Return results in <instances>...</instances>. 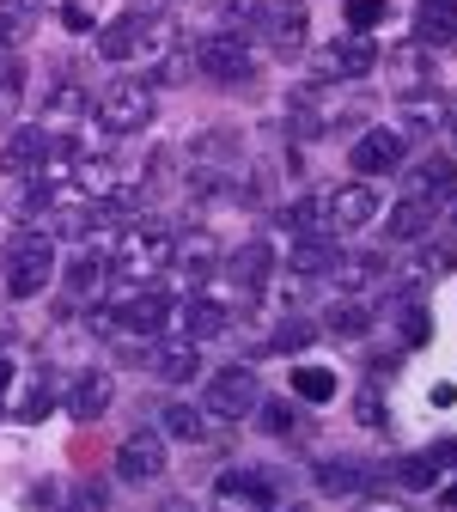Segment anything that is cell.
<instances>
[{
  "label": "cell",
  "mask_w": 457,
  "mask_h": 512,
  "mask_svg": "<svg viewBox=\"0 0 457 512\" xmlns=\"http://www.w3.org/2000/svg\"><path fill=\"white\" fill-rule=\"evenodd\" d=\"M116 476L122 482H159L165 476V433H153V427L128 433L116 445Z\"/></svg>",
  "instance_id": "cell-8"
},
{
  "label": "cell",
  "mask_w": 457,
  "mask_h": 512,
  "mask_svg": "<svg viewBox=\"0 0 457 512\" xmlns=\"http://www.w3.org/2000/svg\"><path fill=\"white\" fill-rule=\"evenodd\" d=\"M159 421H165L171 439H202V433H208V415H202V409H189V403H171Z\"/></svg>",
  "instance_id": "cell-30"
},
{
  "label": "cell",
  "mask_w": 457,
  "mask_h": 512,
  "mask_svg": "<svg viewBox=\"0 0 457 512\" xmlns=\"http://www.w3.org/2000/svg\"><path fill=\"white\" fill-rule=\"evenodd\" d=\"M214 256H220V250H214V238H195V244H183V250H177V269H183L189 281H202V275L214 269Z\"/></svg>",
  "instance_id": "cell-32"
},
{
  "label": "cell",
  "mask_w": 457,
  "mask_h": 512,
  "mask_svg": "<svg viewBox=\"0 0 457 512\" xmlns=\"http://www.w3.org/2000/svg\"><path fill=\"white\" fill-rule=\"evenodd\" d=\"M354 415H360L366 427H384V409H378V397H360V403H354Z\"/></svg>",
  "instance_id": "cell-42"
},
{
  "label": "cell",
  "mask_w": 457,
  "mask_h": 512,
  "mask_svg": "<svg viewBox=\"0 0 457 512\" xmlns=\"http://www.w3.org/2000/svg\"><path fill=\"white\" fill-rule=\"evenodd\" d=\"M7 391H13V360L0 354V403H7Z\"/></svg>",
  "instance_id": "cell-43"
},
{
  "label": "cell",
  "mask_w": 457,
  "mask_h": 512,
  "mask_svg": "<svg viewBox=\"0 0 457 512\" xmlns=\"http://www.w3.org/2000/svg\"><path fill=\"white\" fill-rule=\"evenodd\" d=\"M372 68H378V43H372L366 31L336 37L330 49H323V61H317V74H323V80H366Z\"/></svg>",
  "instance_id": "cell-9"
},
{
  "label": "cell",
  "mask_w": 457,
  "mask_h": 512,
  "mask_svg": "<svg viewBox=\"0 0 457 512\" xmlns=\"http://www.w3.org/2000/svg\"><path fill=\"white\" fill-rule=\"evenodd\" d=\"M330 336H342V342H360L366 330H372V317H366V305H330Z\"/></svg>",
  "instance_id": "cell-28"
},
{
  "label": "cell",
  "mask_w": 457,
  "mask_h": 512,
  "mask_svg": "<svg viewBox=\"0 0 457 512\" xmlns=\"http://www.w3.org/2000/svg\"><path fill=\"white\" fill-rule=\"evenodd\" d=\"M250 409H256V372L250 366L208 372V384H202V415L208 421H244Z\"/></svg>",
  "instance_id": "cell-5"
},
{
  "label": "cell",
  "mask_w": 457,
  "mask_h": 512,
  "mask_svg": "<svg viewBox=\"0 0 457 512\" xmlns=\"http://www.w3.org/2000/svg\"><path fill=\"white\" fill-rule=\"evenodd\" d=\"M49 403H55V384H49V372H43V378H37V391L25 397V409H19V415H25V421H37V415H43Z\"/></svg>",
  "instance_id": "cell-40"
},
{
  "label": "cell",
  "mask_w": 457,
  "mask_h": 512,
  "mask_svg": "<svg viewBox=\"0 0 457 512\" xmlns=\"http://www.w3.org/2000/svg\"><path fill=\"white\" fill-rule=\"evenodd\" d=\"M451 189H457V165L451 159H421V171H415V196H427V202H445L451 196Z\"/></svg>",
  "instance_id": "cell-25"
},
{
  "label": "cell",
  "mask_w": 457,
  "mask_h": 512,
  "mask_svg": "<svg viewBox=\"0 0 457 512\" xmlns=\"http://www.w3.org/2000/svg\"><path fill=\"white\" fill-rule=\"evenodd\" d=\"M336 263H342V238L336 232H293V250H287V269L299 275V281H323V275H336Z\"/></svg>",
  "instance_id": "cell-7"
},
{
  "label": "cell",
  "mask_w": 457,
  "mask_h": 512,
  "mask_svg": "<svg viewBox=\"0 0 457 512\" xmlns=\"http://www.w3.org/2000/svg\"><path fill=\"white\" fill-rule=\"evenodd\" d=\"M153 372H159L165 384H189L195 372H208V366H202V342H189V336H183V342H159V348H153Z\"/></svg>",
  "instance_id": "cell-16"
},
{
  "label": "cell",
  "mask_w": 457,
  "mask_h": 512,
  "mask_svg": "<svg viewBox=\"0 0 457 512\" xmlns=\"http://www.w3.org/2000/svg\"><path fill=\"white\" fill-rule=\"evenodd\" d=\"M214 500L220 506H244V512H269L275 506V482L263 476V470H226L220 482H214Z\"/></svg>",
  "instance_id": "cell-11"
},
{
  "label": "cell",
  "mask_w": 457,
  "mask_h": 512,
  "mask_svg": "<svg viewBox=\"0 0 457 512\" xmlns=\"http://www.w3.org/2000/svg\"><path fill=\"white\" fill-rule=\"evenodd\" d=\"M415 37L427 49H451L457 43V0H427V7L415 13Z\"/></svg>",
  "instance_id": "cell-19"
},
{
  "label": "cell",
  "mask_w": 457,
  "mask_h": 512,
  "mask_svg": "<svg viewBox=\"0 0 457 512\" xmlns=\"http://www.w3.org/2000/svg\"><path fill=\"white\" fill-rule=\"evenodd\" d=\"M348 25H354V31L384 25V0H348Z\"/></svg>",
  "instance_id": "cell-38"
},
{
  "label": "cell",
  "mask_w": 457,
  "mask_h": 512,
  "mask_svg": "<svg viewBox=\"0 0 457 512\" xmlns=\"http://www.w3.org/2000/svg\"><path fill=\"white\" fill-rule=\"evenodd\" d=\"M378 512H397V506H378Z\"/></svg>",
  "instance_id": "cell-46"
},
{
  "label": "cell",
  "mask_w": 457,
  "mask_h": 512,
  "mask_svg": "<svg viewBox=\"0 0 457 512\" xmlns=\"http://www.w3.org/2000/svg\"><path fill=\"white\" fill-rule=\"evenodd\" d=\"M451 458H457V445H445V452H415V458H403V482L409 488H433Z\"/></svg>",
  "instance_id": "cell-26"
},
{
  "label": "cell",
  "mask_w": 457,
  "mask_h": 512,
  "mask_svg": "<svg viewBox=\"0 0 457 512\" xmlns=\"http://www.w3.org/2000/svg\"><path fill=\"white\" fill-rule=\"evenodd\" d=\"M397 330H403V342H409V348H421V342H427V305H421V299H403Z\"/></svg>",
  "instance_id": "cell-33"
},
{
  "label": "cell",
  "mask_w": 457,
  "mask_h": 512,
  "mask_svg": "<svg viewBox=\"0 0 457 512\" xmlns=\"http://www.w3.org/2000/svg\"><path fill=\"white\" fill-rule=\"evenodd\" d=\"M256 31L269 37V49H275V55H299L311 25H305V13H263V25H256Z\"/></svg>",
  "instance_id": "cell-22"
},
{
  "label": "cell",
  "mask_w": 457,
  "mask_h": 512,
  "mask_svg": "<svg viewBox=\"0 0 457 512\" xmlns=\"http://www.w3.org/2000/svg\"><path fill=\"white\" fill-rule=\"evenodd\" d=\"M269 512H305V506H269Z\"/></svg>",
  "instance_id": "cell-45"
},
{
  "label": "cell",
  "mask_w": 457,
  "mask_h": 512,
  "mask_svg": "<svg viewBox=\"0 0 457 512\" xmlns=\"http://www.w3.org/2000/svg\"><path fill=\"white\" fill-rule=\"evenodd\" d=\"M25 31H31V7L25 0H0V49L25 43Z\"/></svg>",
  "instance_id": "cell-31"
},
{
  "label": "cell",
  "mask_w": 457,
  "mask_h": 512,
  "mask_svg": "<svg viewBox=\"0 0 457 512\" xmlns=\"http://www.w3.org/2000/svg\"><path fill=\"white\" fill-rule=\"evenodd\" d=\"M451 269H457V238H445V244H427V250H421V275H433V281H439V275H451Z\"/></svg>",
  "instance_id": "cell-35"
},
{
  "label": "cell",
  "mask_w": 457,
  "mask_h": 512,
  "mask_svg": "<svg viewBox=\"0 0 457 512\" xmlns=\"http://www.w3.org/2000/svg\"><path fill=\"white\" fill-rule=\"evenodd\" d=\"M293 397H299V403H330V397H336V372H323V366H293Z\"/></svg>",
  "instance_id": "cell-27"
},
{
  "label": "cell",
  "mask_w": 457,
  "mask_h": 512,
  "mask_svg": "<svg viewBox=\"0 0 457 512\" xmlns=\"http://www.w3.org/2000/svg\"><path fill=\"white\" fill-rule=\"evenodd\" d=\"M348 165L360 177H390L403 165V128H366V135L354 141V153H348Z\"/></svg>",
  "instance_id": "cell-10"
},
{
  "label": "cell",
  "mask_w": 457,
  "mask_h": 512,
  "mask_svg": "<svg viewBox=\"0 0 457 512\" xmlns=\"http://www.w3.org/2000/svg\"><path fill=\"white\" fill-rule=\"evenodd\" d=\"M86 110H92V92H86L80 80H55V92H49V104H43V128H61V122L86 116Z\"/></svg>",
  "instance_id": "cell-21"
},
{
  "label": "cell",
  "mask_w": 457,
  "mask_h": 512,
  "mask_svg": "<svg viewBox=\"0 0 457 512\" xmlns=\"http://www.w3.org/2000/svg\"><path fill=\"white\" fill-rule=\"evenodd\" d=\"M110 403H116L110 372H80V378H74V391H68V415H74V421H98Z\"/></svg>",
  "instance_id": "cell-15"
},
{
  "label": "cell",
  "mask_w": 457,
  "mask_h": 512,
  "mask_svg": "<svg viewBox=\"0 0 457 512\" xmlns=\"http://www.w3.org/2000/svg\"><path fill=\"white\" fill-rule=\"evenodd\" d=\"M281 220H287V232H317V226H323V202L299 196V202H293V208H287Z\"/></svg>",
  "instance_id": "cell-37"
},
{
  "label": "cell",
  "mask_w": 457,
  "mask_h": 512,
  "mask_svg": "<svg viewBox=\"0 0 457 512\" xmlns=\"http://www.w3.org/2000/svg\"><path fill=\"white\" fill-rule=\"evenodd\" d=\"M165 317H171V305H165L159 293H135V299L116 311V324H122V330H135V336H159V330H165Z\"/></svg>",
  "instance_id": "cell-20"
},
{
  "label": "cell",
  "mask_w": 457,
  "mask_h": 512,
  "mask_svg": "<svg viewBox=\"0 0 457 512\" xmlns=\"http://www.w3.org/2000/svg\"><path fill=\"white\" fill-rule=\"evenodd\" d=\"M141 49H147V19L141 13H122V19H110L98 31V55L104 61H135Z\"/></svg>",
  "instance_id": "cell-14"
},
{
  "label": "cell",
  "mask_w": 457,
  "mask_h": 512,
  "mask_svg": "<svg viewBox=\"0 0 457 512\" xmlns=\"http://www.w3.org/2000/svg\"><path fill=\"white\" fill-rule=\"evenodd\" d=\"M378 275V256H342V263H336V281L342 287H366Z\"/></svg>",
  "instance_id": "cell-36"
},
{
  "label": "cell",
  "mask_w": 457,
  "mask_h": 512,
  "mask_svg": "<svg viewBox=\"0 0 457 512\" xmlns=\"http://www.w3.org/2000/svg\"><path fill=\"white\" fill-rule=\"evenodd\" d=\"M390 74H397V86L403 92H421L427 80H433V49L415 37V43H397L390 49Z\"/></svg>",
  "instance_id": "cell-18"
},
{
  "label": "cell",
  "mask_w": 457,
  "mask_h": 512,
  "mask_svg": "<svg viewBox=\"0 0 457 512\" xmlns=\"http://www.w3.org/2000/svg\"><path fill=\"white\" fill-rule=\"evenodd\" d=\"M220 7H226V25L238 31H256V25H263V13H269V0H220Z\"/></svg>",
  "instance_id": "cell-34"
},
{
  "label": "cell",
  "mask_w": 457,
  "mask_h": 512,
  "mask_svg": "<svg viewBox=\"0 0 457 512\" xmlns=\"http://www.w3.org/2000/svg\"><path fill=\"white\" fill-rule=\"evenodd\" d=\"M427 226H439V202H427V196H409V202H397L390 208V238L397 244H415V238H427Z\"/></svg>",
  "instance_id": "cell-17"
},
{
  "label": "cell",
  "mask_w": 457,
  "mask_h": 512,
  "mask_svg": "<svg viewBox=\"0 0 457 512\" xmlns=\"http://www.w3.org/2000/svg\"><path fill=\"white\" fill-rule=\"evenodd\" d=\"M372 476H366V464H354V458H330V464H317V488L323 494H360Z\"/></svg>",
  "instance_id": "cell-24"
},
{
  "label": "cell",
  "mask_w": 457,
  "mask_h": 512,
  "mask_svg": "<svg viewBox=\"0 0 457 512\" xmlns=\"http://www.w3.org/2000/svg\"><path fill=\"white\" fill-rule=\"evenodd\" d=\"M171 256H177L171 226H165V220H135V226H122V238H116V250H110V269L147 287V275H165V269H171Z\"/></svg>",
  "instance_id": "cell-1"
},
{
  "label": "cell",
  "mask_w": 457,
  "mask_h": 512,
  "mask_svg": "<svg viewBox=\"0 0 457 512\" xmlns=\"http://www.w3.org/2000/svg\"><path fill=\"white\" fill-rule=\"evenodd\" d=\"M378 220V196H372V183H342L323 196V232H354V226H372Z\"/></svg>",
  "instance_id": "cell-6"
},
{
  "label": "cell",
  "mask_w": 457,
  "mask_h": 512,
  "mask_svg": "<svg viewBox=\"0 0 457 512\" xmlns=\"http://www.w3.org/2000/svg\"><path fill=\"white\" fill-rule=\"evenodd\" d=\"M189 55H195V74L214 80V86H244V80H256V49H250V37L232 31V25L195 37Z\"/></svg>",
  "instance_id": "cell-2"
},
{
  "label": "cell",
  "mask_w": 457,
  "mask_h": 512,
  "mask_svg": "<svg viewBox=\"0 0 457 512\" xmlns=\"http://www.w3.org/2000/svg\"><path fill=\"white\" fill-rule=\"evenodd\" d=\"M49 165V128H13L0 147V171L7 177H37Z\"/></svg>",
  "instance_id": "cell-12"
},
{
  "label": "cell",
  "mask_w": 457,
  "mask_h": 512,
  "mask_svg": "<svg viewBox=\"0 0 457 512\" xmlns=\"http://www.w3.org/2000/svg\"><path fill=\"white\" fill-rule=\"evenodd\" d=\"M238 324V311L226 305V299H214V293H195L189 305H183V336L189 342H214V336H226Z\"/></svg>",
  "instance_id": "cell-13"
},
{
  "label": "cell",
  "mask_w": 457,
  "mask_h": 512,
  "mask_svg": "<svg viewBox=\"0 0 457 512\" xmlns=\"http://www.w3.org/2000/svg\"><path fill=\"white\" fill-rule=\"evenodd\" d=\"M439 116H445V128H451V135H457V98H451V104H445Z\"/></svg>",
  "instance_id": "cell-44"
},
{
  "label": "cell",
  "mask_w": 457,
  "mask_h": 512,
  "mask_svg": "<svg viewBox=\"0 0 457 512\" xmlns=\"http://www.w3.org/2000/svg\"><path fill=\"white\" fill-rule=\"evenodd\" d=\"M19 92H25V68L7 55L0 61V128H13V110H19Z\"/></svg>",
  "instance_id": "cell-29"
},
{
  "label": "cell",
  "mask_w": 457,
  "mask_h": 512,
  "mask_svg": "<svg viewBox=\"0 0 457 512\" xmlns=\"http://www.w3.org/2000/svg\"><path fill=\"white\" fill-rule=\"evenodd\" d=\"M55 281V238L49 232H19L7 250V293L13 299H37Z\"/></svg>",
  "instance_id": "cell-4"
},
{
  "label": "cell",
  "mask_w": 457,
  "mask_h": 512,
  "mask_svg": "<svg viewBox=\"0 0 457 512\" xmlns=\"http://www.w3.org/2000/svg\"><path fill=\"white\" fill-rule=\"evenodd\" d=\"M311 336H317V330H311V324H287V330H281V336H275V348H281V354H293V348H305V342H311Z\"/></svg>",
  "instance_id": "cell-41"
},
{
  "label": "cell",
  "mask_w": 457,
  "mask_h": 512,
  "mask_svg": "<svg viewBox=\"0 0 457 512\" xmlns=\"http://www.w3.org/2000/svg\"><path fill=\"white\" fill-rule=\"evenodd\" d=\"M293 427H299L293 403H263V433H293Z\"/></svg>",
  "instance_id": "cell-39"
},
{
  "label": "cell",
  "mask_w": 457,
  "mask_h": 512,
  "mask_svg": "<svg viewBox=\"0 0 457 512\" xmlns=\"http://www.w3.org/2000/svg\"><path fill=\"white\" fill-rule=\"evenodd\" d=\"M153 86L147 80H110L98 98H92V116L110 128V135H141V128H153Z\"/></svg>",
  "instance_id": "cell-3"
},
{
  "label": "cell",
  "mask_w": 457,
  "mask_h": 512,
  "mask_svg": "<svg viewBox=\"0 0 457 512\" xmlns=\"http://www.w3.org/2000/svg\"><path fill=\"white\" fill-rule=\"evenodd\" d=\"M269 269H275V256H269V244H263V238H250V244L232 256V281H238L244 293L263 287V281H269Z\"/></svg>",
  "instance_id": "cell-23"
}]
</instances>
